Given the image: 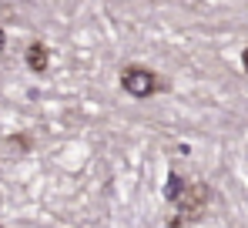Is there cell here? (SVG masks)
<instances>
[{
  "label": "cell",
  "mask_w": 248,
  "mask_h": 228,
  "mask_svg": "<svg viewBox=\"0 0 248 228\" xmlns=\"http://www.w3.org/2000/svg\"><path fill=\"white\" fill-rule=\"evenodd\" d=\"M0 228H3V225H0Z\"/></svg>",
  "instance_id": "cell-6"
},
{
  "label": "cell",
  "mask_w": 248,
  "mask_h": 228,
  "mask_svg": "<svg viewBox=\"0 0 248 228\" xmlns=\"http://www.w3.org/2000/svg\"><path fill=\"white\" fill-rule=\"evenodd\" d=\"M242 64H245V71H248V50H245V54H242Z\"/></svg>",
  "instance_id": "cell-4"
},
{
  "label": "cell",
  "mask_w": 248,
  "mask_h": 228,
  "mask_svg": "<svg viewBox=\"0 0 248 228\" xmlns=\"http://www.w3.org/2000/svg\"><path fill=\"white\" fill-rule=\"evenodd\" d=\"M3 44H7V37H3V31H0V47H3Z\"/></svg>",
  "instance_id": "cell-5"
},
{
  "label": "cell",
  "mask_w": 248,
  "mask_h": 228,
  "mask_svg": "<svg viewBox=\"0 0 248 228\" xmlns=\"http://www.w3.org/2000/svg\"><path fill=\"white\" fill-rule=\"evenodd\" d=\"M121 87L127 91V94H134V98H148V94L158 91V77L151 74L148 67H124Z\"/></svg>",
  "instance_id": "cell-1"
},
{
  "label": "cell",
  "mask_w": 248,
  "mask_h": 228,
  "mask_svg": "<svg viewBox=\"0 0 248 228\" xmlns=\"http://www.w3.org/2000/svg\"><path fill=\"white\" fill-rule=\"evenodd\" d=\"M181 195H185V181H181L178 175H171L168 185H165V198L168 201H181Z\"/></svg>",
  "instance_id": "cell-3"
},
{
  "label": "cell",
  "mask_w": 248,
  "mask_h": 228,
  "mask_svg": "<svg viewBox=\"0 0 248 228\" xmlns=\"http://www.w3.org/2000/svg\"><path fill=\"white\" fill-rule=\"evenodd\" d=\"M27 64L41 74V71H47V47L44 44H34L31 50H27Z\"/></svg>",
  "instance_id": "cell-2"
}]
</instances>
